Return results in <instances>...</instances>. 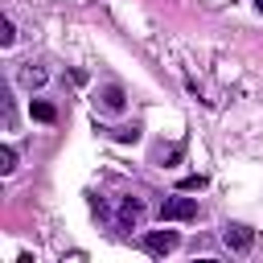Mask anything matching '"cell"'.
I'll use <instances>...</instances> for the list:
<instances>
[{
  "instance_id": "4",
  "label": "cell",
  "mask_w": 263,
  "mask_h": 263,
  "mask_svg": "<svg viewBox=\"0 0 263 263\" xmlns=\"http://www.w3.org/2000/svg\"><path fill=\"white\" fill-rule=\"evenodd\" d=\"M144 222V201L140 197H123L119 201V230H132Z\"/></svg>"
},
{
  "instance_id": "11",
  "label": "cell",
  "mask_w": 263,
  "mask_h": 263,
  "mask_svg": "<svg viewBox=\"0 0 263 263\" xmlns=\"http://www.w3.org/2000/svg\"><path fill=\"white\" fill-rule=\"evenodd\" d=\"M255 4H259V12H263V0H255Z\"/></svg>"
},
{
  "instance_id": "8",
  "label": "cell",
  "mask_w": 263,
  "mask_h": 263,
  "mask_svg": "<svg viewBox=\"0 0 263 263\" xmlns=\"http://www.w3.org/2000/svg\"><path fill=\"white\" fill-rule=\"evenodd\" d=\"M12 168H16V148L4 144V148H0V173H12Z\"/></svg>"
},
{
  "instance_id": "6",
  "label": "cell",
  "mask_w": 263,
  "mask_h": 263,
  "mask_svg": "<svg viewBox=\"0 0 263 263\" xmlns=\"http://www.w3.org/2000/svg\"><path fill=\"white\" fill-rule=\"evenodd\" d=\"M29 115H33V119H41V123H53V119H58V107H53V103H45V99H33V103H29Z\"/></svg>"
},
{
  "instance_id": "9",
  "label": "cell",
  "mask_w": 263,
  "mask_h": 263,
  "mask_svg": "<svg viewBox=\"0 0 263 263\" xmlns=\"http://www.w3.org/2000/svg\"><path fill=\"white\" fill-rule=\"evenodd\" d=\"M12 37H16V33H12V21H4V25H0V45H12Z\"/></svg>"
},
{
  "instance_id": "10",
  "label": "cell",
  "mask_w": 263,
  "mask_h": 263,
  "mask_svg": "<svg viewBox=\"0 0 263 263\" xmlns=\"http://www.w3.org/2000/svg\"><path fill=\"white\" fill-rule=\"evenodd\" d=\"M201 185H205V177H185V181H181L185 193H193V189H201Z\"/></svg>"
},
{
  "instance_id": "1",
  "label": "cell",
  "mask_w": 263,
  "mask_h": 263,
  "mask_svg": "<svg viewBox=\"0 0 263 263\" xmlns=\"http://www.w3.org/2000/svg\"><path fill=\"white\" fill-rule=\"evenodd\" d=\"M193 218H197L193 197H164L160 201V222H193Z\"/></svg>"
},
{
  "instance_id": "3",
  "label": "cell",
  "mask_w": 263,
  "mask_h": 263,
  "mask_svg": "<svg viewBox=\"0 0 263 263\" xmlns=\"http://www.w3.org/2000/svg\"><path fill=\"white\" fill-rule=\"evenodd\" d=\"M140 247H144L148 255H168V251L181 247V234H177V230H148V234L140 238Z\"/></svg>"
},
{
  "instance_id": "7",
  "label": "cell",
  "mask_w": 263,
  "mask_h": 263,
  "mask_svg": "<svg viewBox=\"0 0 263 263\" xmlns=\"http://www.w3.org/2000/svg\"><path fill=\"white\" fill-rule=\"evenodd\" d=\"M45 78H49V74H45L41 66H25V70H21V86H41Z\"/></svg>"
},
{
  "instance_id": "2",
  "label": "cell",
  "mask_w": 263,
  "mask_h": 263,
  "mask_svg": "<svg viewBox=\"0 0 263 263\" xmlns=\"http://www.w3.org/2000/svg\"><path fill=\"white\" fill-rule=\"evenodd\" d=\"M222 242H226L234 255H247V251L255 247V230L242 226V222H226V226H222Z\"/></svg>"
},
{
  "instance_id": "5",
  "label": "cell",
  "mask_w": 263,
  "mask_h": 263,
  "mask_svg": "<svg viewBox=\"0 0 263 263\" xmlns=\"http://www.w3.org/2000/svg\"><path fill=\"white\" fill-rule=\"evenodd\" d=\"M99 103H103L107 111H123V103H127V99H123V86H115V82H107V86L99 90Z\"/></svg>"
}]
</instances>
